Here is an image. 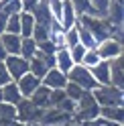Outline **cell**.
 <instances>
[{
  "label": "cell",
  "instance_id": "1",
  "mask_svg": "<svg viewBox=\"0 0 124 126\" xmlns=\"http://www.w3.org/2000/svg\"><path fill=\"white\" fill-rule=\"evenodd\" d=\"M77 20L92 33V37L96 39V43H102V41H106V39H112L114 29H116L106 18H98V16H79Z\"/></svg>",
  "mask_w": 124,
  "mask_h": 126
},
{
  "label": "cell",
  "instance_id": "2",
  "mask_svg": "<svg viewBox=\"0 0 124 126\" xmlns=\"http://www.w3.org/2000/svg\"><path fill=\"white\" fill-rule=\"evenodd\" d=\"M96 104L100 108L104 106H124V90L114 88V85H98L96 90H92Z\"/></svg>",
  "mask_w": 124,
  "mask_h": 126
},
{
  "label": "cell",
  "instance_id": "3",
  "mask_svg": "<svg viewBox=\"0 0 124 126\" xmlns=\"http://www.w3.org/2000/svg\"><path fill=\"white\" fill-rule=\"evenodd\" d=\"M67 81H71V83H75V85H79L83 92H92V90H96V88H98V81L94 79L92 71H90L88 67H83V65H73L71 69H69V73H67Z\"/></svg>",
  "mask_w": 124,
  "mask_h": 126
},
{
  "label": "cell",
  "instance_id": "4",
  "mask_svg": "<svg viewBox=\"0 0 124 126\" xmlns=\"http://www.w3.org/2000/svg\"><path fill=\"white\" fill-rule=\"evenodd\" d=\"M14 108H16V122L29 124V126H37L39 120H41V116H43V110L35 108L29 98H22Z\"/></svg>",
  "mask_w": 124,
  "mask_h": 126
},
{
  "label": "cell",
  "instance_id": "5",
  "mask_svg": "<svg viewBox=\"0 0 124 126\" xmlns=\"http://www.w3.org/2000/svg\"><path fill=\"white\" fill-rule=\"evenodd\" d=\"M96 53L100 55L102 61H112V59L124 55V43L116 41V39H106V41L96 45Z\"/></svg>",
  "mask_w": 124,
  "mask_h": 126
},
{
  "label": "cell",
  "instance_id": "6",
  "mask_svg": "<svg viewBox=\"0 0 124 126\" xmlns=\"http://www.w3.org/2000/svg\"><path fill=\"white\" fill-rule=\"evenodd\" d=\"M4 65H6V71H8L12 81H18L25 73H29V61L22 59L20 55H6Z\"/></svg>",
  "mask_w": 124,
  "mask_h": 126
},
{
  "label": "cell",
  "instance_id": "7",
  "mask_svg": "<svg viewBox=\"0 0 124 126\" xmlns=\"http://www.w3.org/2000/svg\"><path fill=\"white\" fill-rule=\"evenodd\" d=\"M69 122H71L69 114L61 112L57 108H47V110H43V116H41L37 126H63V124H69Z\"/></svg>",
  "mask_w": 124,
  "mask_h": 126
},
{
  "label": "cell",
  "instance_id": "8",
  "mask_svg": "<svg viewBox=\"0 0 124 126\" xmlns=\"http://www.w3.org/2000/svg\"><path fill=\"white\" fill-rule=\"evenodd\" d=\"M41 83L45 85V88H49V90H63L65 85H67V75L53 67V69H49V71L45 73V77L41 79Z\"/></svg>",
  "mask_w": 124,
  "mask_h": 126
},
{
  "label": "cell",
  "instance_id": "9",
  "mask_svg": "<svg viewBox=\"0 0 124 126\" xmlns=\"http://www.w3.org/2000/svg\"><path fill=\"white\" fill-rule=\"evenodd\" d=\"M106 20L112 27H124V0H112L106 12Z\"/></svg>",
  "mask_w": 124,
  "mask_h": 126
},
{
  "label": "cell",
  "instance_id": "10",
  "mask_svg": "<svg viewBox=\"0 0 124 126\" xmlns=\"http://www.w3.org/2000/svg\"><path fill=\"white\" fill-rule=\"evenodd\" d=\"M110 85L124 90V55L110 61Z\"/></svg>",
  "mask_w": 124,
  "mask_h": 126
},
{
  "label": "cell",
  "instance_id": "11",
  "mask_svg": "<svg viewBox=\"0 0 124 126\" xmlns=\"http://www.w3.org/2000/svg\"><path fill=\"white\" fill-rule=\"evenodd\" d=\"M14 83H16V88H18V92H20L22 98H31V94L41 85V79L35 77V75H31V73H25L18 81H14Z\"/></svg>",
  "mask_w": 124,
  "mask_h": 126
},
{
  "label": "cell",
  "instance_id": "12",
  "mask_svg": "<svg viewBox=\"0 0 124 126\" xmlns=\"http://www.w3.org/2000/svg\"><path fill=\"white\" fill-rule=\"evenodd\" d=\"M33 18H35V25H43V27H49L53 22V16H51V10H49V4L47 0H39V4L33 8Z\"/></svg>",
  "mask_w": 124,
  "mask_h": 126
},
{
  "label": "cell",
  "instance_id": "13",
  "mask_svg": "<svg viewBox=\"0 0 124 126\" xmlns=\"http://www.w3.org/2000/svg\"><path fill=\"white\" fill-rule=\"evenodd\" d=\"M100 118L122 126L124 124V106H104V108H100Z\"/></svg>",
  "mask_w": 124,
  "mask_h": 126
},
{
  "label": "cell",
  "instance_id": "14",
  "mask_svg": "<svg viewBox=\"0 0 124 126\" xmlns=\"http://www.w3.org/2000/svg\"><path fill=\"white\" fill-rule=\"evenodd\" d=\"M49 94H51V90L49 88H45V85L41 83L39 88L31 94V104H33L35 108H39V110H47L49 108Z\"/></svg>",
  "mask_w": 124,
  "mask_h": 126
},
{
  "label": "cell",
  "instance_id": "15",
  "mask_svg": "<svg viewBox=\"0 0 124 126\" xmlns=\"http://www.w3.org/2000/svg\"><path fill=\"white\" fill-rule=\"evenodd\" d=\"M20 41H22L20 35H10V33L0 35V43H2L6 55H18L20 53Z\"/></svg>",
  "mask_w": 124,
  "mask_h": 126
},
{
  "label": "cell",
  "instance_id": "16",
  "mask_svg": "<svg viewBox=\"0 0 124 126\" xmlns=\"http://www.w3.org/2000/svg\"><path fill=\"white\" fill-rule=\"evenodd\" d=\"M98 85H110V61H100L96 67L90 69Z\"/></svg>",
  "mask_w": 124,
  "mask_h": 126
},
{
  "label": "cell",
  "instance_id": "17",
  "mask_svg": "<svg viewBox=\"0 0 124 126\" xmlns=\"http://www.w3.org/2000/svg\"><path fill=\"white\" fill-rule=\"evenodd\" d=\"M59 25H61V29L63 31H67V29H71L75 22H77V14H75V10L71 8V4L67 2V0H63V8H61V16H59Z\"/></svg>",
  "mask_w": 124,
  "mask_h": 126
},
{
  "label": "cell",
  "instance_id": "18",
  "mask_svg": "<svg viewBox=\"0 0 124 126\" xmlns=\"http://www.w3.org/2000/svg\"><path fill=\"white\" fill-rule=\"evenodd\" d=\"M75 63L71 61V55H69V49H57L55 51V69H59L61 73H69Z\"/></svg>",
  "mask_w": 124,
  "mask_h": 126
},
{
  "label": "cell",
  "instance_id": "19",
  "mask_svg": "<svg viewBox=\"0 0 124 126\" xmlns=\"http://www.w3.org/2000/svg\"><path fill=\"white\" fill-rule=\"evenodd\" d=\"M65 31L61 29V25L57 20H53L49 25V41L57 47V49H65Z\"/></svg>",
  "mask_w": 124,
  "mask_h": 126
},
{
  "label": "cell",
  "instance_id": "20",
  "mask_svg": "<svg viewBox=\"0 0 124 126\" xmlns=\"http://www.w3.org/2000/svg\"><path fill=\"white\" fill-rule=\"evenodd\" d=\"M20 100H22V96H20V92H18V88H16L14 81H8L6 85H2V102L16 106Z\"/></svg>",
  "mask_w": 124,
  "mask_h": 126
},
{
  "label": "cell",
  "instance_id": "21",
  "mask_svg": "<svg viewBox=\"0 0 124 126\" xmlns=\"http://www.w3.org/2000/svg\"><path fill=\"white\" fill-rule=\"evenodd\" d=\"M12 122H16V108L12 104L0 102V126H10Z\"/></svg>",
  "mask_w": 124,
  "mask_h": 126
},
{
  "label": "cell",
  "instance_id": "22",
  "mask_svg": "<svg viewBox=\"0 0 124 126\" xmlns=\"http://www.w3.org/2000/svg\"><path fill=\"white\" fill-rule=\"evenodd\" d=\"M75 29H77V37H79V45H83L86 49H96V45H98V43H96V39L92 37V33L81 25L79 20L75 22Z\"/></svg>",
  "mask_w": 124,
  "mask_h": 126
},
{
  "label": "cell",
  "instance_id": "23",
  "mask_svg": "<svg viewBox=\"0 0 124 126\" xmlns=\"http://www.w3.org/2000/svg\"><path fill=\"white\" fill-rule=\"evenodd\" d=\"M47 71H49V67L45 65V61L39 57V55H35L33 59H29V73H31V75L39 77V79H43Z\"/></svg>",
  "mask_w": 124,
  "mask_h": 126
},
{
  "label": "cell",
  "instance_id": "24",
  "mask_svg": "<svg viewBox=\"0 0 124 126\" xmlns=\"http://www.w3.org/2000/svg\"><path fill=\"white\" fill-rule=\"evenodd\" d=\"M67 2L75 10L77 18L79 16H92L94 14V10H92V0H67Z\"/></svg>",
  "mask_w": 124,
  "mask_h": 126
},
{
  "label": "cell",
  "instance_id": "25",
  "mask_svg": "<svg viewBox=\"0 0 124 126\" xmlns=\"http://www.w3.org/2000/svg\"><path fill=\"white\" fill-rule=\"evenodd\" d=\"M20 57L22 59H33L35 55H37V43L33 41L31 37H22V41H20Z\"/></svg>",
  "mask_w": 124,
  "mask_h": 126
},
{
  "label": "cell",
  "instance_id": "26",
  "mask_svg": "<svg viewBox=\"0 0 124 126\" xmlns=\"http://www.w3.org/2000/svg\"><path fill=\"white\" fill-rule=\"evenodd\" d=\"M35 27V18L31 12H20V37H31Z\"/></svg>",
  "mask_w": 124,
  "mask_h": 126
},
{
  "label": "cell",
  "instance_id": "27",
  "mask_svg": "<svg viewBox=\"0 0 124 126\" xmlns=\"http://www.w3.org/2000/svg\"><path fill=\"white\" fill-rule=\"evenodd\" d=\"M110 2H112V0H92V10H94V14H92V16L106 18V12H108Z\"/></svg>",
  "mask_w": 124,
  "mask_h": 126
},
{
  "label": "cell",
  "instance_id": "28",
  "mask_svg": "<svg viewBox=\"0 0 124 126\" xmlns=\"http://www.w3.org/2000/svg\"><path fill=\"white\" fill-rule=\"evenodd\" d=\"M100 61H102V59H100V55L96 53V49H88V51H86V55H83V59H81V63H79V65H83V67L92 69V67H96Z\"/></svg>",
  "mask_w": 124,
  "mask_h": 126
},
{
  "label": "cell",
  "instance_id": "29",
  "mask_svg": "<svg viewBox=\"0 0 124 126\" xmlns=\"http://www.w3.org/2000/svg\"><path fill=\"white\" fill-rule=\"evenodd\" d=\"M4 33L20 35V14H10V16L6 18V31Z\"/></svg>",
  "mask_w": 124,
  "mask_h": 126
},
{
  "label": "cell",
  "instance_id": "30",
  "mask_svg": "<svg viewBox=\"0 0 124 126\" xmlns=\"http://www.w3.org/2000/svg\"><path fill=\"white\" fill-rule=\"evenodd\" d=\"M31 39L35 43H43L49 39V27H43V25H35L33 27V33H31Z\"/></svg>",
  "mask_w": 124,
  "mask_h": 126
},
{
  "label": "cell",
  "instance_id": "31",
  "mask_svg": "<svg viewBox=\"0 0 124 126\" xmlns=\"http://www.w3.org/2000/svg\"><path fill=\"white\" fill-rule=\"evenodd\" d=\"M63 92H65V96H67L69 100H73V102H79V98L83 96V90L79 88V85L71 83V81H67V85L63 88Z\"/></svg>",
  "mask_w": 124,
  "mask_h": 126
},
{
  "label": "cell",
  "instance_id": "32",
  "mask_svg": "<svg viewBox=\"0 0 124 126\" xmlns=\"http://www.w3.org/2000/svg\"><path fill=\"white\" fill-rule=\"evenodd\" d=\"M86 47H83V45H79V43H77V45H73V47H69V55H71V61L75 63V65H79V63H81V59H83V55H86Z\"/></svg>",
  "mask_w": 124,
  "mask_h": 126
},
{
  "label": "cell",
  "instance_id": "33",
  "mask_svg": "<svg viewBox=\"0 0 124 126\" xmlns=\"http://www.w3.org/2000/svg\"><path fill=\"white\" fill-rule=\"evenodd\" d=\"M0 10H2L6 16H10V14H20L22 12L20 0H10V2H6L4 6H0Z\"/></svg>",
  "mask_w": 124,
  "mask_h": 126
},
{
  "label": "cell",
  "instance_id": "34",
  "mask_svg": "<svg viewBox=\"0 0 124 126\" xmlns=\"http://www.w3.org/2000/svg\"><path fill=\"white\" fill-rule=\"evenodd\" d=\"M57 110H61V112H65V114H69L73 118V114H75V110H77V102H73V100H69L67 96H65V100L61 102V104L57 106Z\"/></svg>",
  "mask_w": 124,
  "mask_h": 126
},
{
  "label": "cell",
  "instance_id": "35",
  "mask_svg": "<svg viewBox=\"0 0 124 126\" xmlns=\"http://www.w3.org/2000/svg\"><path fill=\"white\" fill-rule=\"evenodd\" d=\"M65 49H69V47H73V45H77L79 43V37H77V29H75V25L71 27V29H67L65 31Z\"/></svg>",
  "mask_w": 124,
  "mask_h": 126
},
{
  "label": "cell",
  "instance_id": "36",
  "mask_svg": "<svg viewBox=\"0 0 124 126\" xmlns=\"http://www.w3.org/2000/svg\"><path fill=\"white\" fill-rule=\"evenodd\" d=\"M63 100H65V92L63 90H51V94H49V108H57Z\"/></svg>",
  "mask_w": 124,
  "mask_h": 126
},
{
  "label": "cell",
  "instance_id": "37",
  "mask_svg": "<svg viewBox=\"0 0 124 126\" xmlns=\"http://www.w3.org/2000/svg\"><path fill=\"white\" fill-rule=\"evenodd\" d=\"M47 4H49V10H51L53 20H59L61 8H63V2H61V0H47Z\"/></svg>",
  "mask_w": 124,
  "mask_h": 126
},
{
  "label": "cell",
  "instance_id": "38",
  "mask_svg": "<svg viewBox=\"0 0 124 126\" xmlns=\"http://www.w3.org/2000/svg\"><path fill=\"white\" fill-rule=\"evenodd\" d=\"M37 51H39V53H43V55H55L57 47L47 39V41H43V43H37Z\"/></svg>",
  "mask_w": 124,
  "mask_h": 126
},
{
  "label": "cell",
  "instance_id": "39",
  "mask_svg": "<svg viewBox=\"0 0 124 126\" xmlns=\"http://www.w3.org/2000/svg\"><path fill=\"white\" fill-rule=\"evenodd\" d=\"M81 126H118V124H114V122H108L104 120V118H94V120H90V122H81Z\"/></svg>",
  "mask_w": 124,
  "mask_h": 126
},
{
  "label": "cell",
  "instance_id": "40",
  "mask_svg": "<svg viewBox=\"0 0 124 126\" xmlns=\"http://www.w3.org/2000/svg\"><path fill=\"white\" fill-rule=\"evenodd\" d=\"M8 81H12V79H10L8 71H6V65H4V61H0V88H2V85H6Z\"/></svg>",
  "mask_w": 124,
  "mask_h": 126
},
{
  "label": "cell",
  "instance_id": "41",
  "mask_svg": "<svg viewBox=\"0 0 124 126\" xmlns=\"http://www.w3.org/2000/svg\"><path fill=\"white\" fill-rule=\"evenodd\" d=\"M39 4V0H20V6H22V12H33V8Z\"/></svg>",
  "mask_w": 124,
  "mask_h": 126
},
{
  "label": "cell",
  "instance_id": "42",
  "mask_svg": "<svg viewBox=\"0 0 124 126\" xmlns=\"http://www.w3.org/2000/svg\"><path fill=\"white\" fill-rule=\"evenodd\" d=\"M6 18H8V16L0 10V35H4V31H6Z\"/></svg>",
  "mask_w": 124,
  "mask_h": 126
},
{
  "label": "cell",
  "instance_id": "43",
  "mask_svg": "<svg viewBox=\"0 0 124 126\" xmlns=\"http://www.w3.org/2000/svg\"><path fill=\"white\" fill-rule=\"evenodd\" d=\"M4 59H6V51H4L2 43H0V61H4Z\"/></svg>",
  "mask_w": 124,
  "mask_h": 126
},
{
  "label": "cell",
  "instance_id": "44",
  "mask_svg": "<svg viewBox=\"0 0 124 126\" xmlns=\"http://www.w3.org/2000/svg\"><path fill=\"white\" fill-rule=\"evenodd\" d=\"M10 126H29V124H22V122H12Z\"/></svg>",
  "mask_w": 124,
  "mask_h": 126
},
{
  "label": "cell",
  "instance_id": "45",
  "mask_svg": "<svg viewBox=\"0 0 124 126\" xmlns=\"http://www.w3.org/2000/svg\"><path fill=\"white\" fill-rule=\"evenodd\" d=\"M6 2H10V0H0V6H4Z\"/></svg>",
  "mask_w": 124,
  "mask_h": 126
},
{
  "label": "cell",
  "instance_id": "46",
  "mask_svg": "<svg viewBox=\"0 0 124 126\" xmlns=\"http://www.w3.org/2000/svg\"><path fill=\"white\" fill-rule=\"evenodd\" d=\"M0 102H2V88H0Z\"/></svg>",
  "mask_w": 124,
  "mask_h": 126
},
{
  "label": "cell",
  "instance_id": "47",
  "mask_svg": "<svg viewBox=\"0 0 124 126\" xmlns=\"http://www.w3.org/2000/svg\"><path fill=\"white\" fill-rule=\"evenodd\" d=\"M61 2H63V0H61Z\"/></svg>",
  "mask_w": 124,
  "mask_h": 126
}]
</instances>
